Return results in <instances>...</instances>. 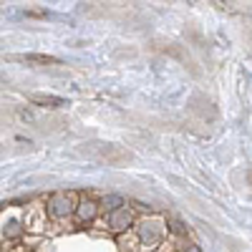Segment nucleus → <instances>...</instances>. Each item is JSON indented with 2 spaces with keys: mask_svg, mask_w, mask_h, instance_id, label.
I'll use <instances>...</instances> for the list:
<instances>
[{
  "mask_svg": "<svg viewBox=\"0 0 252 252\" xmlns=\"http://www.w3.org/2000/svg\"><path fill=\"white\" fill-rule=\"evenodd\" d=\"M33 103H38V106H51V109H61V106H68V101H63L58 96H31Z\"/></svg>",
  "mask_w": 252,
  "mask_h": 252,
  "instance_id": "nucleus-1",
  "label": "nucleus"
},
{
  "mask_svg": "<svg viewBox=\"0 0 252 252\" xmlns=\"http://www.w3.org/2000/svg\"><path fill=\"white\" fill-rule=\"evenodd\" d=\"M20 61H33V63H58L53 56H20Z\"/></svg>",
  "mask_w": 252,
  "mask_h": 252,
  "instance_id": "nucleus-2",
  "label": "nucleus"
},
{
  "mask_svg": "<svg viewBox=\"0 0 252 252\" xmlns=\"http://www.w3.org/2000/svg\"><path fill=\"white\" fill-rule=\"evenodd\" d=\"M121 224H129V215H119V217L111 220V227L114 229H121Z\"/></svg>",
  "mask_w": 252,
  "mask_h": 252,
  "instance_id": "nucleus-3",
  "label": "nucleus"
},
{
  "mask_svg": "<svg viewBox=\"0 0 252 252\" xmlns=\"http://www.w3.org/2000/svg\"><path fill=\"white\" fill-rule=\"evenodd\" d=\"M5 81H8V78H5L3 73H0V86H3V83H5Z\"/></svg>",
  "mask_w": 252,
  "mask_h": 252,
  "instance_id": "nucleus-4",
  "label": "nucleus"
}]
</instances>
